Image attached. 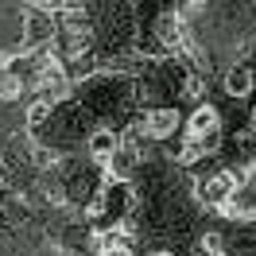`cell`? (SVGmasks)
<instances>
[{
  "label": "cell",
  "mask_w": 256,
  "mask_h": 256,
  "mask_svg": "<svg viewBox=\"0 0 256 256\" xmlns=\"http://www.w3.org/2000/svg\"><path fill=\"white\" fill-rule=\"evenodd\" d=\"M182 94H186V97H202V78H194V74H190L186 86H182Z\"/></svg>",
  "instance_id": "obj_11"
},
{
  "label": "cell",
  "mask_w": 256,
  "mask_h": 256,
  "mask_svg": "<svg viewBox=\"0 0 256 256\" xmlns=\"http://www.w3.org/2000/svg\"><path fill=\"white\" fill-rule=\"evenodd\" d=\"M152 256H175V252H167V248H160V252H152Z\"/></svg>",
  "instance_id": "obj_12"
},
{
  "label": "cell",
  "mask_w": 256,
  "mask_h": 256,
  "mask_svg": "<svg viewBox=\"0 0 256 256\" xmlns=\"http://www.w3.org/2000/svg\"><path fill=\"white\" fill-rule=\"evenodd\" d=\"M218 128H222V116L214 105H198L190 112V120H186V140H210V144H218Z\"/></svg>",
  "instance_id": "obj_2"
},
{
  "label": "cell",
  "mask_w": 256,
  "mask_h": 256,
  "mask_svg": "<svg viewBox=\"0 0 256 256\" xmlns=\"http://www.w3.org/2000/svg\"><path fill=\"white\" fill-rule=\"evenodd\" d=\"M50 105H54V101H50L47 94H35L32 109H28V124H43V120L50 116Z\"/></svg>",
  "instance_id": "obj_8"
},
{
  "label": "cell",
  "mask_w": 256,
  "mask_h": 256,
  "mask_svg": "<svg viewBox=\"0 0 256 256\" xmlns=\"http://www.w3.org/2000/svg\"><path fill=\"white\" fill-rule=\"evenodd\" d=\"M58 24H54V12H43V8H32L28 20H24V50H43L54 39Z\"/></svg>",
  "instance_id": "obj_1"
},
{
  "label": "cell",
  "mask_w": 256,
  "mask_h": 256,
  "mask_svg": "<svg viewBox=\"0 0 256 256\" xmlns=\"http://www.w3.org/2000/svg\"><path fill=\"white\" fill-rule=\"evenodd\" d=\"M148 140H167V136H175L178 132V112L175 109H152L144 116V124H140Z\"/></svg>",
  "instance_id": "obj_4"
},
{
  "label": "cell",
  "mask_w": 256,
  "mask_h": 256,
  "mask_svg": "<svg viewBox=\"0 0 256 256\" xmlns=\"http://www.w3.org/2000/svg\"><path fill=\"white\" fill-rule=\"evenodd\" d=\"M32 8H43V12H62L66 0H32Z\"/></svg>",
  "instance_id": "obj_10"
},
{
  "label": "cell",
  "mask_w": 256,
  "mask_h": 256,
  "mask_svg": "<svg viewBox=\"0 0 256 256\" xmlns=\"http://www.w3.org/2000/svg\"><path fill=\"white\" fill-rule=\"evenodd\" d=\"M116 148H120V140H116L112 132H94V136H90V160L105 167V163L112 160V152H116Z\"/></svg>",
  "instance_id": "obj_5"
},
{
  "label": "cell",
  "mask_w": 256,
  "mask_h": 256,
  "mask_svg": "<svg viewBox=\"0 0 256 256\" xmlns=\"http://www.w3.org/2000/svg\"><path fill=\"white\" fill-rule=\"evenodd\" d=\"M66 4H82V0H66Z\"/></svg>",
  "instance_id": "obj_13"
},
{
  "label": "cell",
  "mask_w": 256,
  "mask_h": 256,
  "mask_svg": "<svg viewBox=\"0 0 256 256\" xmlns=\"http://www.w3.org/2000/svg\"><path fill=\"white\" fill-rule=\"evenodd\" d=\"M198 248H202V256H222V233H206Z\"/></svg>",
  "instance_id": "obj_9"
},
{
  "label": "cell",
  "mask_w": 256,
  "mask_h": 256,
  "mask_svg": "<svg viewBox=\"0 0 256 256\" xmlns=\"http://www.w3.org/2000/svg\"><path fill=\"white\" fill-rule=\"evenodd\" d=\"M198 194H202V202L222 206L225 198H233V194H237V175H233V171H214L210 178L198 182Z\"/></svg>",
  "instance_id": "obj_3"
},
{
  "label": "cell",
  "mask_w": 256,
  "mask_h": 256,
  "mask_svg": "<svg viewBox=\"0 0 256 256\" xmlns=\"http://www.w3.org/2000/svg\"><path fill=\"white\" fill-rule=\"evenodd\" d=\"M225 94L229 97H248L252 94V70L248 66H233L225 74Z\"/></svg>",
  "instance_id": "obj_6"
},
{
  "label": "cell",
  "mask_w": 256,
  "mask_h": 256,
  "mask_svg": "<svg viewBox=\"0 0 256 256\" xmlns=\"http://www.w3.org/2000/svg\"><path fill=\"white\" fill-rule=\"evenodd\" d=\"M16 97H24V74H16V66L0 70V101H16Z\"/></svg>",
  "instance_id": "obj_7"
}]
</instances>
